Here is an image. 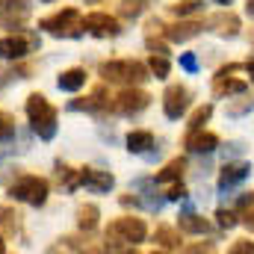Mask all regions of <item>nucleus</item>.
Here are the masks:
<instances>
[{
    "label": "nucleus",
    "mask_w": 254,
    "mask_h": 254,
    "mask_svg": "<svg viewBox=\"0 0 254 254\" xmlns=\"http://www.w3.org/2000/svg\"><path fill=\"white\" fill-rule=\"evenodd\" d=\"M210 116H213V104H204V107H198V110L190 116V125H187V127H190V133H192V130H201V127L210 122Z\"/></svg>",
    "instance_id": "a878e982"
},
{
    "label": "nucleus",
    "mask_w": 254,
    "mask_h": 254,
    "mask_svg": "<svg viewBox=\"0 0 254 254\" xmlns=\"http://www.w3.org/2000/svg\"><path fill=\"white\" fill-rule=\"evenodd\" d=\"M145 45L154 51V54H169V45L163 39H154V36H145Z\"/></svg>",
    "instance_id": "72a5a7b5"
},
{
    "label": "nucleus",
    "mask_w": 254,
    "mask_h": 254,
    "mask_svg": "<svg viewBox=\"0 0 254 254\" xmlns=\"http://www.w3.org/2000/svg\"><path fill=\"white\" fill-rule=\"evenodd\" d=\"M48 192H51V184L45 178H36V175H24L18 178L12 187H9V198L12 201H27L33 207H42L48 201Z\"/></svg>",
    "instance_id": "39448f33"
},
{
    "label": "nucleus",
    "mask_w": 254,
    "mask_h": 254,
    "mask_svg": "<svg viewBox=\"0 0 254 254\" xmlns=\"http://www.w3.org/2000/svg\"><path fill=\"white\" fill-rule=\"evenodd\" d=\"M216 246L213 243H195V246H187V252H192V254H198V252H213Z\"/></svg>",
    "instance_id": "e433bc0d"
},
{
    "label": "nucleus",
    "mask_w": 254,
    "mask_h": 254,
    "mask_svg": "<svg viewBox=\"0 0 254 254\" xmlns=\"http://www.w3.org/2000/svg\"><path fill=\"white\" fill-rule=\"evenodd\" d=\"M15 136V119L0 110V142H9Z\"/></svg>",
    "instance_id": "c85d7f7f"
},
{
    "label": "nucleus",
    "mask_w": 254,
    "mask_h": 254,
    "mask_svg": "<svg viewBox=\"0 0 254 254\" xmlns=\"http://www.w3.org/2000/svg\"><path fill=\"white\" fill-rule=\"evenodd\" d=\"M181 65H184L190 74H195V71H198V60H195V54H181Z\"/></svg>",
    "instance_id": "c9c22d12"
},
{
    "label": "nucleus",
    "mask_w": 254,
    "mask_h": 254,
    "mask_svg": "<svg viewBox=\"0 0 254 254\" xmlns=\"http://www.w3.org/2000/svg\"><path fill=\"white\" fill-rule=\"evenodd\" d=\"M204 30V21H178L172 27H166V39L169 42H190Z\"/></svg>",
    "instance_id": "dca6fc26"
},
{
    "label": "nucleus",
    "mask_w": 254,
    "mask_h": 254,
    "mask_svg": "<svg viewBox=\"0 0 254 254\" xmlns=\"http://www.w3.org/2000/svg\"><path fill=\"white\" fill-rule=\"evenodd\" d=\"M148 104H151V95L130 86V89H122V92L113 98L110 110H113V113H122V116H133V113H142Z\"/></svg>",
    "instance_id": "0eeeda50"
},
{
    "label": "nucleus",
    "mask_w": 254,
    "mask_h": 254,
    "mask_svg": "<svg viewBox=\"0 0 254 254\" xmlns=\"http://www.w3.org/2000/svg\"><path fill=\"white\" fill-rule=\"evenodd\" d=\"M154 243L166 252H178L184 249V237H181V228H169V225H160L154 231Z\"/></svg>",
    "instance_id": "a211bd4d"
},
{
    "label": "nucleus",
    "mask_w": 254,
    "mask_h": 254,
    "mask_svg": "<svg viewBox=\"0 0 254 254\" xmlns=\"http://www.w3.org/2000/svg\"><path fill=\"white\" fill-rule=\"evenodd\" d=\"M77 187H86L89 192H110L116 187V178H113V172L80 169V172H77Z\"/></svg>",
    "instance_id": "f8f14e48"
},
{
    "label": "nucleus",
    "mask_w": 254,
    "mask_h": 254,
    "mask_svg": "<svg viewBox=\"0 0 254 254\" xmlns=\"http://www.w3.org/2000/svg\"><path fill=\"white\" fill-rule=\"evenodd\" d=\"M231 252L234 254H254V243L252 240H237V243L231 246Z\"/></svg>",
    "instance_id": "f704fd0d"
},
{
    "label": "nucleus",
    "mask_w": 254,
    "mask_h": 254,
    "mask_svg": "<svg viewBox=\"0 0 254 254\" xmlns=\"http://www.w3.org/2000/svg\"><path fill=\"white\" fill-rule=\"evenodd\" d=\"M169 60H166V54H151V60H148V71L157 77V80H166L169 77Z\"/></svg>",
    "instance_id": "393cba45"
},
{
    "label": "nucleus",
    "mask_w": 254,
    "mask_h": 254,
    "mask_svg": "<svg viewBox=\"0 0 254 254\" xmlns=\"http://www.w3.org/2000/svg\"><path fill=\"white\" fill-rule=\"evenodd\" d=\"M249 172H252L249 163H228V166L222 169V175H219V187H222V190H231V187L243 184V181L249 178Z\"/></svg>",
    "instance_id": "f3484780"
},
{
    "label": "nucleus",
    "mask_w": 254,
    "mask_h": 254,
    "mask_svg": "<svg viewBox=\"0 0 254 254\" xmlns=\"http://www.w3.org/2000/svg\"><path fill=\"white\" fill-rule=\"evenodd\" d=\"M249 12H254V0H249Z\"/></svg>",
    "instance_id": "79ce46f5"
},
{
    "label": "nucleus",
    "mask_w": 254,
    "mask_h": 254,
    "mask_svg": "<svg viewBox=\"0 0 254 254\" xmlns=\"http://www.w3.org/2000/svg\"><path fill=\"white\" fill-rule=\"evenodd\" d=\"M169 201H184L187 198V187L181 184V181H172V187H169V195H166Z\"/></svg>",
    "instance_id": "473e14b6"
},
{
    "label": "nucleus",
    "mask_w": 254,
    "mask_h": 254,
    "mask_svg": "<svg viewBox=\"0 0 254 254\" xmlns=\"http://www.w3.org/2000/svg\"><path fill=\"white\" fill-rule=\"evenodd\" d=\"M27 119L33 125V133L45 142H51L57 136V110L51 107V101L39 92H33L27 98Z\"/></svg>",
    "instance_id": "f03ea898"
},
{
    "label": "nucleus",
    "mask_w": 254,
    "mask_h": 254,
    "mask_svg": "<svg viewBox=\"0 0 254 254\" xmlns=\"http://www.w3.org/2000/svg\"><path fill=\"white\" fill-rule=\"evenodd\" d=\"M98 219H101L98 204H80V207H77V225H80V231L92 234V231L98 228Z\"/></svg>",
    "instance_id": "4be33fe9"
},
{
    "label": "nucleus",
    "mask_w": 254,
    "mask_h": 254,
    "mask_svg": "<svg viewBox=\"0 0 254 254\" xmlns=\"http://www.w3.org/2000/svg\"><path fill=\"white\" fill-rule=\"evenodd\" d=\"M246 71H249V77L254 80V54L249 57V63H246Z\"/></svg>",
    "instance_id": "58836bf2"
},
{
    "label": "nucleus",
    "mask_w": 254,
    "mask_h": 254,
    "mask_svg": "<svg viewBox=\"0 0 254 254\" xmlns=\"http://www.w3.org/2000/svg\"><path fill=\"white\" fill-rule=\"evenodd\" d=\"M39 27H42L45 33L57 36V39H63V36L65 39H77V36L83 33V18H80V12H77L74 6H65V9H60V12L42 18Z\"/></svg>",
    "instance_id": "20e7f679"
},
{
    "label": "nucleus",
    "mask_w": 254,
    "mask_h": 254,
    "mask_svg": "<svg viewBox=\"0 0 254 254\" xmlns=\"http://www.w3.org/2000/svg\"><path fill=\"white\" fill-rule=\"evenodd\" d=\"M0 225H3L6 231H18V225H21V216H18L12 207H0Z\"/></svg>",
    "instance_id": "cd10ccee"
},
{
    "label": "nucleus",
    "mask_w": 254,
    "mask_h": 254,
    "mask_svg": "<svg viewBox=\"0 0 254 254\" xmlns=\"http://www.w3.org/2000/svg\"><path fill=\"white\" fill-rule=\"evenodd\" d=\"M39 48V36H30V39H24V36H6V39H0V60H24L30 51H36Z\"/></svg>",
    "instance_id": "9d476101"
},
{
    "label": "nucleus",
    "mask_w": 254,
    "mask_h": 254,
    "mask_svg": "<svg viewBox=\"0 0 254 254\" xmlns=\"http://www.w3.org/2000/svg\"><path fill=\"white\" fill-rule=\"evenodd\" d=\"M101 77L107 83H130V86H139L151 77L148 65L133 63V60H110V63H101Z\"/></svg>",
    "instance_id": "7ed1b4c3"
},
{
    "label": "nucleus",
    "mask_w": 254,
    "mask_h": 254,
    "mask_svg": "<svg viewBox=\"0 0 254 254\" xmlns=\"http://www.w3.org/2000/svg\"><path fill=\"white\" fill-rule=\"evenodd\" d=\"M6 252V243H3V234H0V254Z\"/></svg>",
    "instance_id": "ea45409f"
},
{
    "label": "nucleus",
    "mask_w": 254,
    "mask_h": 254,
    "mask_svg": "<svg viewBox=\"0 0 254 254\" xmlns=\"http://www.w3.org/2000/svg\"><path fill=\"white\" fill-rule=\"evenodd\" d=\"M187 148H190L192 154H213L216 148H219V136L216 133H210V130H192L187 133Z\"/></svg>",
    "instance_id": "4468645a"
},
{
    "label": "nucleus",
    "mask_w": 254,
    "mask_h": 254,
    "mask_svg": "<svg viewBox=\"0 0 254 254\" xmlns=\"http://www.w3.org/2000/svg\"><path fill=\"white\" fill-rule=\"evenodd\" d=\"M198 9H201V3H198V0H181V3H175V6H172V12H175L178 18L192 15V12H198Z\"/></svg>",
    "instance_id": "c756f323"
},
{
    "label": "nucleus",
    "mask_w": 254,
    "mask_h": 254,
    "mask_svg": "<svg viewBox=\"0 0 254 254\" xmlns=\"http://www.w3.org/2000/svg\"><path fill=\"white\" fill-rule=\"evenodd\" d=\"M240 219H243V225L249 228V231H254V192H246L243 198H240Z\"/></svg>",
    "instance_id": "b1692460"
},
{
    "label": "nucleus",
    "mask_w": 254,
    "mask_h": 254,
    "mask_svg": "<svg viewBox=\"0 0 254 254\" xmlns=\"http://www.w3.org/2000/svg\"><path fill=\"white\" fill-rule=\"evenodd\" d=\"M57 86L63 92H80L86 86V68H68V71H63L60 80H57Z\"/></svg>",
    "instance_id": "aec40b11"
},
{
    "label": "nucleus",
    "mask_w": 254,
    "mask_h": 254,
    "mask_svg": "<svg viewBox=\"0 0 254 254\" xmlns=\"http://www.w3.org/2000/svg\"><path fill=\"white\" fill-rule=\"evenodd\" d=\"M30 18V0H0V24L9 30H21Z\"/></svg>",
    "instance_id": "9b49d317"
},
{
    "label": "nucleus",
    "mask_w": 254,
    "mask_h": 254,
    "mask_svg": "<svg viewBox=\"0 0 254 254\" xmlns=\"http://www.w3.org/2000/svg\"><path fill=\"white\" fill-rule=\"evenodd\" d=\"M216 3H222V6H231V3H234V0H216Z\"/></svg>",
    "instance_id": "a19ab883"
},
{
    "label": "nucleus",
    "mask_w": 254,
    "mask_h": 254,
    "mask_svg": "<svg viewBox=\"0 0 254 254\" xmlns=\"http://www.w3.org/2000/svg\"><path fill=\"white\" fill-rule=\"evenodd\" d=\"M216 222H219V228H234L240 219H237L234 210H225V207H222V210H216Z\"/></svg>",
    "instance_id": "7c9ffc66"
},
{
    "label": "nucleus",
    "mask_w": 254,
    "mask_h": 254,
    "mask_svg": "<svg viewBox=\"0 0 254 254\" xmlns=\"http://www.w3.org/2000/svg\"><path fill=\"white\" fill-rule=\"evenodd\" d=\"M178 228H181V234H207V231H210V222H207V219H201V216L184 213V216H181V222H178Z\"/></svg>",
    "instance_id": "5701e85b"
},
{
    "label": "nucleus",
    "mask_w": 254,
    "mask_h": 254,
    "mask_svg": "<svg viewBox=\"0 0 254 254\" xmlns=\"http://www.w3.org/2000/svg\"><path fill=\"white\" fill-rule=\"evenodd\" d=\"M83 30L92 33L95 39H116L122 33V24L113 15H107V12H89L83 18Z\"/></svg>",
    "instance_id": "6e6552de"
},
{
    "label": "nucleus",
    "mask_w": 254,
    "mask_h": 254,
    "mask_svg": "<svg viewBox=\"0 0 254 254\" xmlns=\"http://www.w3.org/2000/svg\"><path fill=\"white\" fill-rule=\"evenodd\" d=\"M237 71H240V65L237 63H228L225 68L216 71V77H213V95H216V98H225V95H243V92L249 89L246 80H234Z\"/></svg>",
    "instance_id": "423d86ee"
},
{
    "label": "nucleus",
    "mask_w": 254,
    "mask_h": 254,
    "mask_svg": "<svg viewBox=\"0 0 254 254\" xmlns=\"http://www.w3.org/2000/svg\"><path fill=\"white\" fill-rule=\"evenodd\" d=\"M148 148H154V133L151 130H130L127 133V151L130 154H145Z\"/></svg>",
    "instance_id": "412c9836"
},
{
    "label": "nucleus",
    "mask_w": 254,
    "mask_h": 254,
    "mask_svg": "<svg viewBox=\"0 0 254 254\" xmlns=\"http://www.w3.org/2000/svg\"><path fill=\"white\" fill-rule=\"evenodd\" d=\"M184 172H187V160H184V157H175V160H169V163L157 172L154 184H172V181H181Z\"/></svg>",
    "instance_id": "6ab92c4d"
},
{
    "label": "nucleus",
    "mask_w": 254,
    "mask_h": 254,
    "mask_svg": "<svg viewBox=\"0 0 254 254\" xmlns=\"http://www.w3.org/2000/svg\"><path fill=\"white\" fill-rule=\"evenodd\" d=\"M207 27L213 30V33H219V36H237L240 33V15H234V12H216V15H210L207 18Z\"/></svg>",
    "instance_id": "2eb2a0df"
},
{
    "label": "nucleus",
    "mask_w": 254,
    "mask_h": 254,
    "mask_svg": "<svg viewBox=\"0 0 254 254\" xmlns=\"http://www.w3.org/2000/svg\"><path fill=\"white\" fill-rule=\"evenodd\" d=\"M110 98H107V86H95V92L89 98H77L68 104V110H86V113H110Z\"/></svg>",
    "instance_id": "ddd939ff"
},
{
    "label": "nucleus",
    "mask_w": 254,
    "mask_h": 254,
    "mask_svg": "<svg viewBox=\"0 0 254 254\" xmlns=\"http://www.w3.org/2000/svg\"><path fill=\"white\" fill-rule=\"evenodd\" d=\"M252 107H254V98H243L237 104H228V116H246Z\"/></svg>",
    "instance_id": "2f4dec72"
},
{
    "label": "nucleus",
    "mask_w": 254,
    "mask_h": 254,
    "mask_svg": "<svg viewBox=\"0 0 254 254\" xmlns=\"http://www.w3.org/2000/svg\"><path fill=\"white\" fill-rule=\"evenodd\" d=\"M148 3H151V0H122L119 12H122L125 18H139V15H142V9H145Z\"/></svg>",
    "instance_id": "bb28decb"
},
{
    "label": "nucleus",
    "mask_w": 254,
    "mask_h": 254,
    "mask_svg": "<svg viewBox=\"0 0 254 254\" xmlns=\"http://www.w3.org/2000/svg\"><path fill=\"white\" fill-rule=\"evenodd\" d=\"M187 110H190V89H187V86H181V83L169 86V89H166V95H163V113H166L169 119H175V122H178Z\"/></svg>",
    "instance_id": "1a4fd4ad"
},
{
    "label": "nucleus",
    "mask_w": 254,
    "mask_h": 254,
    "mask_svg": "<svg viewBox=\"0 0 254 254\" xmlns=\"http://www.w3.org/2000/svg\"><path fill=\"white\" fill-rule=\"evenodd\" d=\"M122 204H125V207H139L142 198H139V195H122Z\"/></svg>",
    "instance_id": "4c0bfd02"
},
{
    "label": "nucleus",
    "mask_w": 254,
    "mask_h": 254,
    "mask_svg": "<svg viewBox=\"0 0 254 254\" xmlns=\"http://www.w3.org/2000/svg\"><path fill=\"white\" fill-rule=\"evenodd\" d=\"M86 3H98V0H86Z\"/></svg>",
    "instance_id": "37998d69"
},
{
    "label": "nucleus",
    "mask_w": 254,
    "mask_h": 254,
    "mask_svg": "<svg viewBox=\"0 0 254 254\" xmlns=\"http://www.w3.org/2000/svg\"><path fill=\"white\" fill-rule=\"evenodd\" d=\"M145 237H148L145 219L122 216V219H113L110 228H107V249H113V252H119V249H136V243H142Z\"/></svg>",
    "instance_id": "f257e3e1"
}]
</instances>
